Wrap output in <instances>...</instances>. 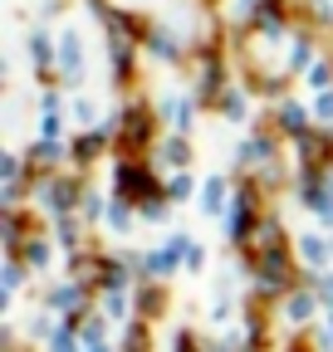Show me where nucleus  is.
<instances>
[{"instance_id":"2","label":"nucleus","mask_w":333,"mask_h":352,"mask_svg":"<svg viewBox=\"0 0 333 352\" xmlns=\"http://www.w3.org/2000/svg\"><path fill=\"white\" fill-rule=\"evenodd\" d=\"M59 64H64V74L74 78L78 69H83V54H78V39L74 34H64V50H59Z\"/></svg>"},{"instance_id":"3","label":"nucleus","mask_w":333,"mask_h":352,"mask_svg":"<svg viewBox=\"0 0 333 352\" xmlns=\"http://www.w3.org/2000/svg\"><path fill=\"white\" fill-rule=\"evenodd\" d=\"M30 50H34V64H39V69L50 64V39H45V34H34V39H30Z\"/></svg>"},{"instance_id":"4","label":"nucleus","mask_w":333,"mask_h":352,"mask_svg":"<svg viewBox=\"0 0 333 352\" xmlns=\"http://www.w3.org/2000/svg\"><path fill=\"white\" fill-rule=\"evenodd\" d=\"M304 259H309V264H323V245H319V240H304Z\"/></svg>"},{"instance_id":"5","label":"nucleus","mask_w":333,"mask_h":352,"mask_svg":"<svg viewBox=\"0 0 333 352\" xmlns=\"http://www.w3.org/2000/svg\"><path fill=\"white\" fill-rule=\"evenodd\" d=\"M284 127H304V113L299 108H284Z\"/></svg>"},{"instance_id":"6","label":"nucleus","mask_w":333,"mask_h":352,"mask_svg":"<svg viewBox=\"0 0 333 352\" xmlns=\"http://www.w3.org/2000/svg\"><path fill=\"white\" fill-rule=\"evenodd\" d=\"M319 113H323V118H333V94H323V98H319Z\"/></svg>"},{"instance_id":"1","label":"nucleus","mask_w":333,"mask_h":352,"mask_svg":"<svg viewBox=\"0 0 333 352\" xmlns=\"http://www.w3.org/2000/svg\"><path fill=\"white\" fill-rule=\"evenodd\" d=\"M118 191H122V196H147V201H152V182H147L142 166H118Z\"/></svg>"}]
</instances>
